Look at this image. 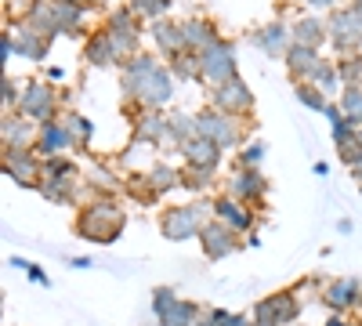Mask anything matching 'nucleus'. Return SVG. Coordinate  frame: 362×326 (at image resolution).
<instances>
[{
    "label": "nucleus",
    "mask_w": 362,
    "mask_h": 326,
    "mask_svg": "<svg viewBox=\"0 0 362 326\" xmlns=\"http://www.w3.org/2000/svg\"><path fill=\"white\" fill-rule=\"evenodd\" d=\"M322 326H351V322H348V319H344V315H329V319H326V322H322Z\"/></svg>",
    "instance_id": "nucleus-49"
},
{
    "label": "nucleus",
    "mask_w": 362,
    "mask_h": 326,
    "mask_svg": "<svg viewBox=\"0 0 362 326\" xmlns=\"http://www.w3.org/2000/svg\"><path fill=\"white\" fill-rule=\"evenodd\" d=\"M199 247H203V254H206L210 261L232 257V254L239 250V232L228 228V225L218 221V218H210V221L203 225V232H199Z\"/></svg>",
    "instance_id": "nucleus-12"
},
{
    "label": "nucleus",
    "mask_w": 362,
    "mask_h": 326,
    "mask_svg": "<svg viewBox=\"0 0 362 326\" xmlns=\"http://www.w3.org/2000/svg\"><path fill=\"white\" fill-rule=\"evenodd\" d=\"M300 315V301L293 290H279L261 298L250 312V326H293Z\"/></svg>",
    "instance_id": "nucleus-7"
},
{
    "label": "nucleus",
    "mask_w": 362,
    "mask_h": 326,
    "mask_svg": "<svg viewBox=\"0 0 362 326\" xmlns=\"http://www.w3.org/2000/svg\"><path fill=\"white\" fill-rule=\"evenodd\" d=\"M87 177H90V185H102V189H109V192H112V189L119 185V182H116V177H112L109 170H102V167H95V170H90Z\"/></svg>",
    "instance_id": "nucleus-44"
},
{
    "label": "nucleus",
    "mask_w": 362,
    "mask_h": 326,
    "mask_svg": "<svg viewBox=\"0 0 362 326\" xmlns=\"http://www.w3.org/2000/svg\"><path fill=\"white\" fill-rule=\"evenodd\" d=\"M300 4H312V8H337V0H300Z\"/></svg>",
    "instance_id": "nucleus-48"
},
{
    "label": "nucleus",
    "mask_w": 362,
    "mask_h": 326,
    "mask_svg": "<svg viewBox=\"0 0 362 326\" xmlns=\"http://www.w3.org/2000/svg\"><path fill=\"white\" fill-rule=\"evenodd\" d=\"M76 145V138H73V131L66 127V120L58 116V120H51V124H40V134H37V153L44 156V160H51V156H66L69 149Z\"/></svg>",
    "instance_id": "nucleus-15"
},
{
    "label": "nucleus",
    "mask_w": 362,
    "mask_h": 326,
    "mask_svg": "<svg viewBox=\"0 0 362 326\" xmlns=\"http://www.w3.org/2000/svg\"><path fill=\"white\" fill-rule=\"evenodd\" d=\"M4 174L25 189H40L44 182V156L37 149H4Z\"/></svg>",
    "instance_id": "nucleus-10"
},
{
    "label": "nucleus",
    "mask_w": 362,
    "mask_h": 326,
    "mask_svg": "<svg viewBox=\"0 0 362 326\" xmlns=\"http://www.w3.org/2000/svg\"><path fill=\"white\" fill-rule=\"evenodd\" d=\"M196 326H218V322H214V319H210V312H206V315H203V319H199Z\"/></svg>",
    "instance_id": "nucleus-53"
},
{
    "label": "nucleus",
    "mask_w": 362,
    "mask_h": 326,
    "mask_svg": "<svg viewBox=\"0 0 362 326\" xmlns=\"http://www.w3.org/2000/svg\"><path fill=\"white\" fill-rule=\"evenodd\" d=\"M315 174H319V177H326V174H329V163H322V160H319V163H315Z\"/></svg>",
    "instance_id": "nucleus-52"
},
{
    "label": "nucleus",
    "mask_w": 362,
    "mask_h": 326,
    "mask_svg": "<svg viewBox=\"0 0 362 326\" xmlns=\"http://www.w3.org/2000/svg\"><path fill=\"white\" fill-rule=\"evenodd\" d=\"M210 211H214L218 221H225V225L235 228V232L254 228V214L247 211V203H239L235 196H218V199H210Z\"/></svg>",
    "instance_id": "nucleus-21"
},
{
    "label": "nucleus",
    "mask_w": 362,
    "mask_h": 326,
    "mask_svg": "<svg viewBox=\"0 0 362 326\" xmlns=\"http://www.w3.org/2000/svg\"><path fill=\"white\" fill-rule=\"evenodd\" d=\"M210 203H181V206H167L160 214V235L170 243H185V240H199L203 232V211Z\"/></svg>",
    "instance_id": "nucleus-2"
},
{
    "label": "nucleus",
    "mask_w": 362,
    "mask_h": 326,
    "mask_svg": "<svg viewBox=\"0 0 362 326\" xmlns=\"http://www.w3.org/2000/svg\"><path fill=\"white\" fill-rule=\"evenodd\" d=\"M329 44H334L341 54H355L362 47V15L348 4V8H334L329 15Z\"/></svg>",
    "instance_id": "nucleus-9"
},
{
    "label": "nucleus",
    "mask_w": 362,
    "mask_h": 326,
    "mask_svg": "<svg viewBox=\"0 0 362 326\" xmlns=\"http://www.w3.org/2000/svg\"><path fill=\"white\" fill-rule=\"evenodd\" d=\"M134 145H148V149L174 145V138H170V116H163V112H138L134 116Z\"/></svg>",
    "instance_id": "nucleus-13"
},
{
    "label": "nucleus",
    "mask_w": 362,
    "mask_h": 326,
    "mask_svg": "<svg viewBox=\"0 0 362 326\" xmlns=\"http://www.w3.org/2000/svg\"><path fill=\"white\" fill-rule=\"evenodd\" d=\"M293 326H297V322H293Z\"/></svg>",
    "instance_id": "nucleus-57"
},
{
    "label": "nucleus",
    "mask_w": 362,
    "mask_h": 326,
    "mask_svg": "<svg viewBox=\"0 0 362 326\" xmlns=\"http://www.w3.org/2000/svg\"><path fill=\"white\" fill-rule=\"evenodd\" d=\"M322 301L334 312H351L362 305V283L358 279H329L322 286Z\"/></svg>",
    "instance_id": "nucleus-19"
},
{
    "label": "nucleus",
    "mask_w": 362,
    "mask_h": 326,
    "mask_svg": "<svg viewBox=\"0 0 362 326\" xmlns=\"http://www.w3.org/2000/svg\"><path fill=\"white\" fill-rule=\"evenodd\" d=\"M239 76V62H235V44L232 40H218L214 47H206L199 54V83H206L210 91L221 83H232Z\"/></svg>",
    "instance_id": "nucleus-4"
},
{
    "label": "nucleus",
    "mask_w": 362,
    "mask_h": 326,
    "mask_svg": "<svg viewBox=\"0 0 362 326\" xmlns=\"http://www.w3.org/2000/svg\"><path fill=\"white\" fill-rule=\"evenodd\" d=\"M11 54H18L15 33H11V29H4V33H0V62H11Z\"/></svg>",
    "instance_id": "nucleus-43"
},
{
    "label": "nucleus",
    "mask_w": 362,
    "mask_h": 326,
    "mask_svg": "<svg viewBox=\"0 0 362 326\" xmlns=\"http://www.w3.org/2000/svg\"><path fill=\"white\" fill-rule=\"evenodd\" d=\"M51 22H54V33L80 37V33H83V4H69V0H51Z\"/></svg>",
    "instance_id": "nucleus-23"
},
{
    "label": "nucleus",
    "mask_w": 362,
    "mask_h": 326,
    "mask_svg": "<svg viewBox=\"0 0 362 326\" xmlns=\"http://www.w3.org/2000/svg\"><path fill=\"white\" fill-rule=\"evenodd\" d=\"M210 319L218 326H250V319L243 312H225V308H210Z\"/></svg>",
    "instance_id": "nucleus-42"
},
{
    "label": "nucleus",
    "mask_w": 362,
    "mask_h": 326,
    "mask_svg": "<svg viewBox=\"0 0 362 326\" xmlns=\"http://www.w3.org/2000/svg\"><path fill=\"white\" fill-rule=\"evenodd\" d=\"M290 29H293V44H305V47H315V51L329 40V25L322 18H315V15L297 18Z\"/></svg>",
    "instance_id": "nucleus-28"
},
{
    "label": "nucleus",
    "mask_w": 362,
    "mask_h": 326,
    "mask_svg": "<svg viewBox=\"0 0 362 326\" xmlns=\"http://www.w3.org/2000/svg\"><path fill=\"white\" fill-rule=\"evenodd\" d=\"M232 196L239 203H264L268 177L261 174V167H235V174H232Z\"/></svg>",
    "instance_id": "nucleus-17"
},
{
    "label": "nucleus",
    "mask_w": 362,
    "mask_h": 326,
    "mask_svg": "<svg viewBox=\"0 0 362 326\" xmlns=\"http://www.w3.org/2000/svg\"><path fill=\"white\" fill-rule=\"evenodd\" d=\"M286 73H290V80L293 83H312L315 80V73H319V66H322V54L315 51V47H305V44H293L290 51H286Z\"/></svg>",
    "instance_id": "nucleus-18"
},
{
    "label": "nucleus",
    "mask_w": 362,
    "mask_h": 326,
    "mask_svg": "<svg viewBox=\"0 0 362 326\" xmlns=\"http://www.w3.org/2000/svg\"><path fill=\"white\" fill-rule=\"evenodd\" d=\"M293 95H297L300 105H308V109H315V112H326V109H329L326 91H322V87H315V83H297Z\"/></svg>",
    "instance_id": "nucleus-33"
},
{
    "label": "nucleus",
    "mask_w": 362,
    "mask_h": 326,
    "mask_svg": "<svg viewBox=\"0 0 362 326\" xmlns=\"http://www.w3.org/2000/svg\"><path fill=\"white\" fill-rule=\"evenodd\" d=\"M264 160V141H247L239 149V167H257Z\"/></svg>",
    "instance_id": "nucleus-41"
},
{
    "label": "nucleus",
    "mask_w": 362,
    "mask_h": 326,
    "mask_svg": "<svg viewBox=\"0 0 362 326\" xmlns=\"http://www.w3.org/2000/svg\"><path fill=\"white\" fill-rule=\"evenodd\" d=\"M174 83H177V76L170 73V66L163 62L160 69H153L138 87H134V95L127 98V102H134L141 112H160L170 98H174Z\"/></svg>",
    "instance_id": "nucleus-6"
},
{
    "label": "nucleus",
    "mask_w": 362,
    "mask_h": 326,
    "mask_svg": "<svg viewBox=\"0 0 362 326\" xmlns=\"http://www.w3.org/2000/svg\"><path fill=\"white\" fill-rule=\"evenodd\" d=\"M76 163L69 160V156H51V160H44V182L47 177H76Z\"/></svg>",
    "instance_id": "nucleus-39"
},
{
    "label": "nucleus",
    "mask_w": 362,
    "mask_h": 326,
    "mask_svg": "<svg viewBox=\"0 0 362 326\" xmlns=\"http://www.w3.org/2000/svg\"><path fill=\"white\" fill-rule=\"evenodd\" d=\"M358 189H362V185H358Z\"/></svg>",
    "instance_id": "nucleus-58"
},
{
    "label": "nucleus",
    "mask_w": 362,
    "mask_h": 326,
    "mask_svg": "<svg viewBox=\"0 0 362 326\" xmlns=\"http://www.w3.org/2000/svg\"><path fill=\"white\" fill-rule=\"evenodd\" d=\"M127 225V214L112 196H98L90 199L83 211L76 214V235L87 243H116L119 232Z\"/></svg>",
    "instance_id": "nucleus-1"
},
{
    "label": "nucleus",
    "mask_w": 362,
    "mask_h": 326,
    "mask_svg": "<svg viewBox=\"0 0 362 326\" xmlns=\"http://www.w3.org/2000/svg\"><path fill=\"white\" fill-rule=\"evenodd\" d=\"M0 134H4V149H37L40 124L25 120V116H18V112H4V120H0Z\"/></svg>",
    "instance_id": "nucleus-16"
},
{
    "label": "nucleus",
    "mask_w": 362,
    "mask_h": 326,
    "mask_svg": "<svg viewBox=\"0 0 362 326\" xmlns=\"http://www.w3.org/2000/svg\"><path fill=\"white\" fill-rule=\"evenodd\" d=\"M69 4H87V0H69Z\"/></svg>",
    "instance_id": "nucleus-55"
},
{
    "label": "nucleus",
    "mask_w": 362,
    "mask_h": 326,
    "mask_svg": "<svg viewBox=\"0 0 362 326\" xmlns=\"http://www.w3.org/2000/svg\"><path fill=\"white\" fill-rule=\"evenodd\" d=\"M18 116H25V120H33V124L58 120V95H54V87L44 83V80H25L22 102H18Z\"/></svg>",
    "instance_id": "nucleus-8"
},
{
    "label": "nucleus",
    "mask_w": 362,
    "mask_h": 326,
    "mask_svg": "<svg viewBox=\"0 0 362 326\" xmlns=\"http://www.w3.org/2000/svg\"><path fill=\"white\" fill-rule=\"evenodd\" d=\"M177 153L185 156L189 167H214L218 170V163H221V149H218L214 141H206L203 134L192 138V141H185V145H177Z\"/></svg>",
    "instance_id": "nucleus-27"
},
{
    "label": "nucleus",
    "mask_w": 362,
    "mask_h": 326,
    "mask_svg": "<svg viewBox=\"0 0 362 326\" xmlns=\"http://www.w3.org/2000/svg\"><path fill=\"white\" fill-rule=\"evenodd\" d=\"M196 120H199V134L206 141H214L221 153L225 149H235V145L243 149L247 127H243L239 116H228V112H218V109H203V112H196Z\"/></svg>",
    "instance_id": "nucleus-3"
},
{
    "label": "nucleus",
    "mask_w": 362,
    "mask_h": 326,
    "mask_svg": "<svg viewBox=\"0 0 362 326\" xmlns=\"http://www.w3.org/2000/svg\"><path fill=\"white\" fill-rule=\"evenodd\" d=\"M83 58H87V66H95V69H109V66H124L119 62V54L109 40L105 29H98V33H90L87 37V47H83Z\"/></svg>",
    "instance_id": "nucleus-24"
},
{
    "label": "nucleus",
    "mask_w": 362,
    "mask_h": 326,
    "mask_svg": "<svg viewBox=\"0 0 362 326\" xmlns=\"http://www.w3.org/2000/svg\"><path fill=\"white\" fill-rule=\"evenodd\" d=\"M348 170H351V177H355V182L362 185V156H358V160H355V167H348Z\"/></svg>",
    "instance_id": "nucleus-50"
},
{
    "label": "nucleus",
    "mask_w": 362,
    "mask_h": 326,
    "mask_svg": "<svg viewBox=\"0 0 362 326\" xmlns=\"http://www.w3.org/2000/svg\"><path fill=\"white\" fill-rule=\"evenodd\" d=\"M337 73L344 87H362V54H341L337 58Z\"/></svg>",
    "instance_id": "nucleus-35"
},
{
    "label": "nucleus",
    "mask_w": 362,
    "mask_h": 326,
    "mask_svg": "<svg viewBox=\"0 0 362 326\" xmlns=\"http://www.w3.org/2000/svg\"><path fill=\"white\" fill-rule=\"evenodd\" d=\"M315 87H322V91L329 95V91H337L341 87V73H337V62H329V58H322V66H319V73H315V80H312Z\"/></svg>",
    "instance_id": "nucleus-38"
},
{
    "label": "nucleus",
    "mask_w": 362,
    "mask_h": 326,
    "mask_svg": "<svg viewBox=\"0 0 362 326\" xmlns=\"http://www.w3.org/2000/svg\"><path fill=\"white\" fill-rule=\"evenodd\" d=\"M62 120H66V127L73 131L76 145H90V138H95V124H90L83 112H66Z\"/></svg>",
    "instance_id": "nucleus-37"
},
{
    "label": "nucleus",
    "mask_w": 362,
    "mask_h": 326,
    "mask_svg": "<svg viewBox=\"0 0 362 326\" xmlns=\"http://www.w3.org/2000/svg\"><path fill=\"white\" fill-rule=\"evenodd\" d=\"M214 177H218L214 167H189V163H185V170H181V189H189V192H206L210 185H214Z\"/></svg>",
    "instance_id": "nucleus-31"
},
{
    "label": "nucleus",
    "mask_w": 362,
    "mask_h": 326,
    "mask_svg": "<svg viewBox=\"0 0 362 326\" xmlns=\"http://www.w3.org/2000/svg\"><path fill=\"white\" fill-rule=\"evenodd\" d=\"M337 105H341V112L348 116L351 124H358V127H362V87H344Z\"/></svg>",
    "instance_id": "nucleus-36"
},
{
    "label": "nucleus",
    "mask_w": 362,
    "mask_h": 326,
    "mask_svg": "<svg viewBox=\"0 0 362 326\" xmlns=\"http://www.w3.org/2000/svg\"><path fill=\"white\" fill-rule=\"evenodd\" d=\"M358 145H362V127H358Z\"/></svg>",
    "instance_id": "nucleus-56"
},
{
    "label": "nucleus",
    "mask_w": 362,
    "mask_h": 326,
    "mask_svg": "<svg viewBox=\"0 0 362 326\" xmlns=\"http://www.w3.org/2000/svg\"><path fill=\"white\" fill-rule=\"evenodd\" d=\"M167 66H170V73H174L177 80H199V54H192V51L174 54Z\"/></svg>",
    "instance_id": "nucleus-32"
},
{
    "label": "nucleus",
    "mask_w": 362,
    "mask_h": 326,
    "mask_svg": "<svg viewBox=\"0 0 362 326\" xmlns=\"http://www.w3.org/2000/svg\"><path fill=\"white\" fill-rule=\"evenodd\" d=\"M160 66H163V62H160L156 54H145V51L134 54L131 62L124 66V76H119V91H124V98H131V95H134V87H138L148 73H153V69H160Z\"/></svg>",
    "instance_id": "nucleus-25"
},
{
    "label": "nucleus",
    "mask_w": 362,
    "mask_h": 326,
    "mask_svg": "<svg viewBox=\"0 0 362 326\" xmlns=\"http://www.w3.org/2000/svg\"><path fill=\"white\" fill-rule=\"evenodd\" d=\"M8 264H11V269H18V272H29V261L25 257H8Z\"/></svg>",
    "instance_id": "nucleus-47"
},
{
    "label": "nucleus",
    "mask_w": 362,
    "mask_h": 326,
    "mask_svg": "<svg viewBox=\"0 0 362 326\" xmlns=\"http://www.w3.org/2000/svg\"><path fill=\"white\" fill-rule=\"evenodd\" d=\"M90 264H95L90 257H69V269H90Z\"/></svg>",
    "instance_id": "nucleus-46"
},
{
    "label": "nucleus",
    "mask_w": 362,
    "mask_h": 326,
    "mask_svg": "<svg viewBox=\"0 0 362 326\" xmlns=\"http://www.w3.org/2000/svg\"><path fill=\"white\" fill-rule=\"evenodd\" d=\"M37 192L51 203H76V177H47Z\"/></svg>",
    "instance_id": "nucleus-30"
},
{
    "label": "nucleus",
    "mask_w": 362,
    "mask_h": 326,
    "mask_svg": "<svg viewBox=\"0 0 362 326\" xmlns=\"http://www.w3.org/2000/svg\"><path fill=\"white\" fill-rule=\"evenodd\" d=\"M127 8L145 22H160L170 11V0H127Z\"/></svg>",
    "instance_id": "nucleus-34"
},
{
    "label": "nucleus",
    "mask_w": 362,
    "mask_h": 326,
    "mask_svg": "<svg viewBox=\"0 0 362 326\" xmlns=\"http://www.w3.org/2000/svg\"><path fill=\"white\" fill-rule=\"evenodd\" d=\"M210 109H218V112H228V116H243L254 109V91L247 87V80H232V83H221L210 91Z\"/></svg>",
    "instance_id": "nucleus-11"
},
{
    "label": "nucleus",
    "mask_w": 362,
    "mask_h": 326,
    "mask_svg": "<svg viewBox=\"0 0 362 326\" xmlns=\"http://www.w3.org/2000/svg\"><path fill=\"white\" fill-rule=\"evenodd\" d=\"M181 37H185V51L192 54H203L206 47H214L221 40L218 22H210V18H185L181 22Z\"/></svg>",
    "instance_id": "nucleus-20"
},
{
    "label": "nucleus",
    "mask_w": 362,
    "mask_h": 326,
    "mask_svg": "<svg viewBox=\"0 0 362 326\" xmlns=\"http://www.w3.org/2000/svg\"><path fill=\"white\" fill-rule=\"evenodd\" d=\"M351 8H355V11L362 15V0H351Z\"/></svg>",
    "instance_id": "nucleus-54"
},
{
    "label": "nucleus",
    "mask_w": 362,
    "mask_h": 326,
    "mask_svg": "<svg viewBox=\"0 0 362 326\" xmlns=\"http://www.w3.org/2000/svg\"><path fill=\"white\" fill-rule=\"evenodd\" d=\"M33 283H40V286H51V279H47V272L40 269V264H29V272H25Z\"/></svg>",
    "instance_id": "nucleus-45"
},
{
    "label": "nucleus",
    "mask_w": 362,
    "mask_h": 326,
    "mask_svg": "<svg viewBox=\"0 0 362 326\" xmlns=\"http://www.w3.org/2000/svg\"><path fill=\"white\" fill-rule=\"evenodd\" d=\"M170 116V138H174V149L177 145H185L192 138H199V120H196V112H185V109H177V112H167Z\"/></svg>",
    "instance_id": "nucleus-29"
},
{
    "label": "nucleus",
    "mask_w": 362,
    "mask_h": 326,
    "mask_svg": "<svg viewBox=\"0 0 362 326\" xmlns=\"http://www.w3.org/2000/svg\"><path fill=\"white\" fill-rule=\"evenodd\" d=\"M0 102H4V112H18V102H22V91L15 87L11 76L0 80Z\"/></svg>",
    "instance_id": "nucleus-40"
},
{
    "label": "nucleus",
    "mask_w": 362,
    "mask_h": 326,
    "mask_svg": "<svg viewBox=\"0 0 362 326\" xmlns=\"http://www.w3.org/2000/svg\"><path fill=\"white\" fill-rule=\"evenodd\" d=\"M148 33H153V40H156L160 54H167V62H170L174 54H181V51H185V37H181V22L160 18V22H153V25H148Z\"/></svg>",
    "instance_id": "nucleus-26"
},
{
    "label": "nucleus",
    "mask_w": 362,
    "mask_h": 326,
    "mask_svg": "<svg viewBox=\"0 0 362 326\" xmlns=\"http://www.w3.org/2000/svg\"><path fill=\"white\" fill-rule=\"evenodd\" d=\"M250 40L261 47V54H268V58H286V51L293 47V29L286 25V22H268V25H261V29H254L250 33Z\"/></svg>",
    "instance_id": "nucleus-14"
},
{
    "label": "nucleus",
    "mask_w": 362,
    "mask_h": 326,
    "mask_svg": "<svg viewBox=\"0 0 362 326\" xmlns=\"http://www.w3.org/2000/svg\"><path fill=\"white\" fill-rule=\"evenodd\" d=\"M337 232H341V235H351V221L341 218V221H337Z\"/></svg>",
    "instance_id": "nucleus-51"
},
{
    "label": "nucleus",
    "mask_w": 362,
    "mask_h": 326,
    "mask_svg": "<svg viewBox=\"0 0 362 326\" xmlns=\"http://www.w3.org/2000/svg\"><path fill=\"white\" fill-rule=\"evenodd\" d=\"M15 47H18L22 58H33V62H40V58L47 54V47H51V37H44L40 29H33V25L22 18V22H15Z\"/></svg>",
    "instance_id": "nucleus-22"
},
{
    "label": "nucleus",
    "mask_w": 362,
    "mask_h": 326,
    "mask_svg": "<svg viewBox=\"0 0 362 326\" xmlns=\"http://www.w3.org/2000/svg\"><path fill=\"white\" fill-rule=\"evenodd\" d=\"M153 312H156V322L160 326H196L206 315L196 301L177 298L170 286H156L153 290Z\"/></svg>",
    "instance_id": "nucleus-5"
}]
</instances>
